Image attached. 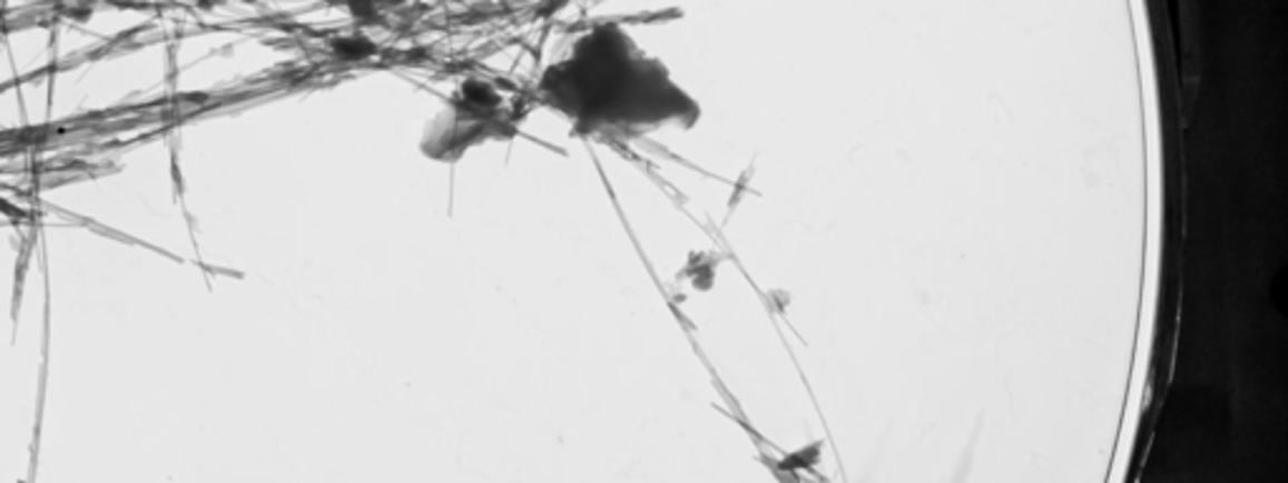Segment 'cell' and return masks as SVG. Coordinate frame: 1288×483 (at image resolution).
<instances>
[{
    "label": "cell",
    "mask_w": 1288,
    "mask_h": 483,
    "mask_svg": "<svg viewBox=\"0 0 1288 483\" xmlns=\"http://www.w3.org/2000/svg\"><path fill=\"white\" fill-rule=\"evenodd\" d=\"M715 267H718V259H715L712 255L697 253L687 259V265H685L680 277L690 279V285L697 289H710L712 279H715Z\"/></svg>",
    "instance_id": "cell-2"
},
{
    "label": "cell",
    "mask_w": 1288,
    "mask_h": 483,
    "mask_svg": "<svg viewBox=\"0 0 1288 483\" xmlns=\"http://www.w3.org/2000/svg\"><path fill=\"white\" fill-rule=\"evenodd\" d=\"M541 99L579 129H647L670 119L690 124L697 106L670 81L665 66L614 26L579 38L541 79Z\"/></svg>",
    "instance_id": "cell-1"
},
{
    "label": "cell",
    "mask_w": 1288,
    "mask_h": 483,
    "mask_svg": "<svg viewBox=\"0 0 1288 483\" xmlns=\"http://www.w3.org/2000/svg\"><path fill=\"white\" fill-rule=\"evenodd\" d=\"M818 453H820V446H818V443H813V446H810L808 451L803 448V451H798V453H793V456H788L786 461H783V466H786V469L813 466V463H816V459H818Z\"/></svg>",
    "instance_id": "cell-4"
},
{
    "label": "cell",
    "mask_w": 1288,
    "mask_h": 483,
    "mask_svg": "<svg viewBox=\"0 0 1288 483\" xmlns=\"http://www.w3.org/2000/svg\"><path fill=\"white\" fill-rule=\"evenodd\" d=\"M333 48L345 58H363L365 53L373 51V43L363 36H353V38H337Z\"/></svg>",
    "instance_id": "cell-3"
}]
</instances>
